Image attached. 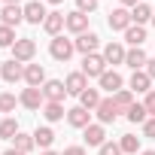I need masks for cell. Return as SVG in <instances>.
<instances>
[{"mask_svg":"<svg viewBox=\"0 0 155 155\" xmlns=\"http://www.w3.org/2000/svg\"><path fill=\"white\" fill-rule=\"evenodd\" d=\"M73 52H76V46H73V40H67L64 34H61V37H52V43H49V55H52L55 61H61V64H67V61L73 58Z\"/></svg>","mask_w":155,"mask_h":155,"instance_id":"obj_1","label":"cell"},{"mask_svg":"<svg viewBox=\"0 0 155 155\" xmlns=\"http://www.w3.org/2000/svg\"><path fill=\"white\" fill-rule=\"evenodd\" d=\"M107 67H110V64H107V61H104V55H97V52L82 58V73L88 76V79H101V76L107 73Z\"/></svg>","mask_w":155,"mask_h":155,"instance_id":"obj_2","label":"cell"},{"mask_svg":"<svg viewBox=\"0 0 155 155\" xmlns=\"http://www.w3.org/2000/svg\"><path fill=\"white\" fill-rule=\"evenodd\" d=\"M0 79L9 82V85L21 82V79H25V64H21V61H15V58L3 61V64H0Z\"/></svg>","mask_w":155,"mask_h":155,"instance_id":"obj_3","label":"cell"},{"mask_svg":"<svg viewBox=\"0 0 155 155\" xmlns=\"http://www.w3.org/2000/svg\"><path fill=\"white\" fill-rule=\"evenodd\" d=\"M34 55H37V43H34L31 37H18V40H15V46H12V58H15V61H21V64H31V61H34Z\"/></svg>","mask_w":155,"mask_h":155,"instance_id":"obj_4","label":"cell"},{"mask_svg":"<svg viewBox=\"0 0 155 155\" xmlns=\"http://www.w3.org/2000/svg\"><path fill=\"white\" fill-rule=\"evenodd\" d=\"M73 46H76V52H79V55L85 58V55H94V52H97V46H101V37H97L94 31H85V34H79V37L73 40Z\"/></svg>","mask_w":155,"mask_h":155,"instance_id":"obj_5","label":"cell"},{"mask_svg":"<svg viewBox=\"0 0 155 155\" xmlns=\"http://www.w3.org/2000/svg\"><path fill=\"white\" fill-rule=\"evenodd\" d=\"M18 104L25 107V110H43L46 107V97H43V88H21V94H18Z\"/></svg>","mask_w":155,"mask_h":155,"instance_id":"obj_6","label":"cell"},{"mask_svg":"<svg viewBox=\"0 0 155 155\" xmlns=\"http://www.w3.org/2000/svg\"><path fill=\"white\" fill-rule=\"evenodd\" d=\"M94 116H97V122H101V125H113V122L119 119V107H116V101H113V94H110V97H104V101L97 104V110H94Z\"/></svg>","mask_w":155,"mask_h":155,"instance_id":"obj_7","label":"cell"},{"mask_svg":"<svg viewBox=\"0 0 155 155\" xmlns=\"http://www.w3.org/2000/svg\"><path fill=\"white\" fill-rule=\"evenodd\" d=\"M43 97H46L49 104H64V97H67V85H64L61 79H46V85H43Z\"/></svg>","mask_w":155,"mask_h":155,"instance_id":"obj_8","label":"cell"},{"mask_svg":"<svg viewBox=\"0 0 155 155\" xmlns=\"http://www.w3.org/2000/svg\"><path fill=\"white\" fill-rule=\"evenodd\" d=\"M122 85H125V79H122V73H119V70H107L101 79H97V88H101V91H107V94L122 91Z\"/></svg>","mask_w":155,"mask_h":155,"instance_id":"obj_9","label":"cell"},{"mask_svg":"<svg viewBox=\"0 0 155 155\" xmlns=\"http://www.w3.org/2000/svg\"><path fill=\"white\" fill-rule=\"evenodd\" d=\"M107 25H110V31H128L134 21H131V9H125V6H119V9H113L110 12V18H107Z\"/></svg>","mask_w":155,"mask_h":155,"instance_id":"obj_10","label":"cell"},{"mask_svg":"<svg viewBox=\"0 0 155 155\" xmlns=\"http://www.w3.org/2000/svg\"><path fill=\"white\" fill-rule=\"evenodd\" d=\"M43 31L49 34V37H61V31H67V15L64 12H49L46 15V21H43Z\"/></svg>","mask_w":155,"mask_h":155,"instance_id":"obj_11","label":"cell"},{"mask_svg":"<svg viewBox=\"0 0 155 155\" xmlns=\"http://www.w3.org/2000/svg\"><path fill=\"white\" fill-rule=\"evenodd\" d=\"M25 85H28V88H43V85H46V70H43V64H25Z\"/></svg>","mask_w":155,"mask_h":155,"instance_id":"obj_12","label":"cell"},{"mask_svg":"<svg viewBox=\"0 0 155 155\" xmlns=\"http://www.w3.org/2000/svg\"><path fill=\"white\" fill-rule=\"evenodd\" d=\"M128 88L134 94H149L152 91V79H149V73L146 70H134L131 73V79H128Z\"/></svg>","mask_w":155,"mask_h":155,"instance_id":"obj_13","label":"cell"},{"mask_svg":"<svg viewBox=\"0 0 155 155\" xmlns=\"http://www.w3.org/2000/svg\"><path fill=\"white\" fill-rule=\"evenodd\" d=\"M67 125H70V128L85 131V128L91 125V113H88L85 107H73V110H67Z\"/></svg>","mask_w":155,"mask_h":155,"instance_id":"obj_14","label":"cell"},{"mask_svg":"<svg viewBox=\"0 0 155 155\" xmlns=\"http://www.w3.org/2000/svg\"><path fill=\"white\" fill-rule=\"evenodd\" d=\"M64 85H67V94H76V97H79V94L88 88V76H85L82 70H73L67 79H64Z\"/></svg>","mask_w":155,"mask_h":155,"instance_id":"obj_15","label":"cell"},{"mask_svg":"<svg viewBox=\"0 0 155 155\" xmlns=\"http://www.w3.org/2000/svg\"><path fill=\"white\" fill-rule=\"evenodd\" d=\"M46 6L40 3V0H28V3H25V21L28 25H43L46 21Z\"/></svg>","mask_w":155,"mask_h":155,"instance_id":"obj_16","label":"cell"},{"mask_svg":"<svg viewBox=\"0 0 155 155\" xmlns=\"http://www.w3.org/2000/svg\"><path fill=\"white\" fill-rule=\"evenodd\" d=\"M82 137H85V143H88V146H97V149H101V146L107 143V128H104L101 122H91V125L82 131Z\"/></svg>","mask_w":155,"mask_h":155,"instance_id":"obj_17","label":"cell"},{"mask_svg":"<svg viewBox=\"0 0 155 155\" xmlns=\"http://www.w3.org/2000/svg\"><path fill=\"white\" fill-rule=\"evenodd\" d=\"M21 21H25V6H3V9H0V25L18 28Z\"/></svg>","mask_w":155,"mask_h":155,"instance_id":"obj_18","label":"cell"},{"mask_svg":"<svg viewBox=\"0 0 155 155\" xmlns=\"http://www.w3.org/2000/svg\"><path fill=\"white\" fill-rule=\"evenodd\" d=\"M101 55H104V61H107V64H125L128 49H125L122 43H116V40H113V43H107V46H104V52H101Z\"/></svg>","mask_w":155,"mask_h":155,"instance_id":"obj_19","label":"cell"},{"mask_svg":"<svg viewBox=\"0 0 155 155\" xmlns=\"http://www.w3.org/2000/svg\"><path fill=\"white\" fill-rule=\"evenodd\" d=\"M67 31L70 34H85L88 31V15L85 12H79V9H73V12H67Z\"/></svg>","mask_w":155,"mask_h":155,"instance_id":"obj_20","label":"cell"},{"mask_svg":"<svg viewBox=\"0 0 155 155\" xmlns=\"http://www.w3.org/2000/svg\"><path fill=\"white\" fill-rule=\"evenodd\" d=\"M34 143H37V149H52V143H55V131L49 128V125H40L37 131H34Z\"/></svg>","mask_w":155,"mask_h":155,"instance_id":"obj_21","label":"cell"},{"mask_svg":"<svg viewBox=\"0 0 155 155\" xmlns=\"http://www.w3.org/2000/svg\"><path fill=\"white\" fill-rule=\"evenodd\" d=\"M152 15H155V12H152V6H149V3H137V6L131 9V21H134V25H140V28H146V25L152 21Z\"/></svg>","mask_w":155,"mask_h":155,"instance_id":"obj_22","label":"cell"},{"mask_svg":"<svg viewBox=\"0 0 155 155\" xmlns=\"http://www.w3.org/2000/svg\"><path fill=\"white\" fill-rule=\"evenodd\" d=\"M125 43H128L131 49H140V46L146 43V28H140V25H131V28L125 31Z\"/></svg>","mask_w":155,"mask_h":155,"instance_id":"obj_23","label":"cell"},{"mask_svg":"<svg viewBox=\"0 0 155 155\" xmlns=\"http://www.w3.org/2000/svg\"><path fill=\"white\" fill-rule=\"evenodd\" d=\"M146 52H143V46L140 49H128V55H125V64L131 67V70H146Z\"/></svg>","mask_w":155,"mask_h":155,"instance_id":"obj_24","label":"cell"},{"mask_svg":"<svg viewBox=\"0 0 155 155\" xmlns=\"http://www.w3.org/2000/svg\"><path fill=\"white\" fill-rule=\"evenodd\" d=\"M101 101H104V97H101V88H85V91L79 94V107H85L88 113H94Z\"/></svg>","mask_w":155,"mask_h":155,"instance_id":"obj_25","label":"cell"},{"mask_svg":"<svg viewBox=\"0 0 155 155\" xmlns=\"http://www.w3.org/2000/svg\"><path fill=\"white\" fill-rule=\"evenodd\" d=\"M40 113H43V119H46V122H61V119L67 116L64 104H49V101H46V107H43Z\"/></svg>","mask_w":155,"mask_h":155,"instance_id":"obj_26","label":"cell"},{"mask_svg":"<svg viewBox=\"0 0 155 155\" xmlns=\"http://www.w3.org/2000/svg\"><path fill=\"white\" fill-rule=\"evenodd\" d=\"M113 101H116L119 113H128V110L134 107V91H131V88H122V91H116V94H113Z\"/></svg>","mask_w":155,"mask_h":155,"instance_id":"obj_27","label":"cell"},{"mask_svg":"<svg viewBox=\"0 0 155 155\" xmlns=\"http://www.w3.org/2000/svg\"><path fill=\"white\" fill-rule=\"evenodd\" d=\"M18 131H21V128H18V122H15L12 116H6L3 122H0V140H15Z\"/></svg>","mask_w":155,"mask_h":155,"instance_id":"obj_28","label":"cell"},{"mask_svg":"<svg viewBox=\"0 0 155 155\" xmlns=\"http://www.w3.org/2000/svg\"><path fill=\"white\" fill-rule=\"evenodd\" d=\"M119 146H122V155H137V152H140V137H134V134H122Z\"/></svg>","mask_w":155,"mask_h":155,"instance_id":"obj_29","label":"cell"},{"mask_svg":"<svg viewBox=\"0 0 155 155\" xmlns=\"http://www.w3.org/2000/svg\"><path fill=\"white\" fill-rule=\"evenodd\" d=\"M34 146H37V143H34V134H21V131H18L15 140H12V149H18V152H25V155H28Z\"/></svg>","mask_w":155,"mask_h":155,"instance_id":"obj_30","label":"cell"},{"mask_svg":"<svg viewBox=\"0 0 155 155\" xmlns=\"http://www.w3.org/2000/svg\"><path fill=\"white\" fill-rule=\"evenodd\" d=\"M125 116H128V122H134V125H143V122L149 119V113H146V107H143V104H134Z\"/></svg>","mask_w":155,"mask_h":155,"instance_id":"obj_31","label":"cell"},{"mask_svg":"<svg viewBox=\"0 0 155 155\" xmlns=\"http://www.w3.org/2000/svg\"><path fill=\"white\" fill-rule=\"evenodd\" d=\"M15 104H18V97H15V94H9V91H0V116L15 113Z\"/></svg>","mask_w":155,"mask_h":155,"instance_id":"obj_32","label":"cell"},{"mask_svg":"<svg viewBox=\"0 0 155 155\" xmlns=\"http://www.w3.org/2000/svg\"><path fill=\"white\" fill-rule=\"evenodd\" d=\"M15 28H6V25H0V49H12L15 46Z\"/></svg>","mask_w":155,"mask_h":155,"instance_id":"obj_33","label":"cell"},{"mask_svg":"<svg viewBox=\"0 0 155 155\" xmlns=\"http://www.w3.org/2000/svg\"><path fill=\"white\" fill-rule=\"evenodd\" d=\"M97 3H101V0H76V9L85 12V15H91V12L97 9Z\"/></svg>","mask_w":155,"mask_h":155,"instance_id":"obj_34","label":"cell"},{"mask_svg":"<svg viewBox=\"0 0 155 155\" xmlns=\"http://www.w3.org/2000/svg\"><path fill=\"white\" fill-rule=\"evenodd\" d=\"M101 155H122V146L113 143V140H107V143L101 146Z\"/></svg>","mask_w":155,"mask_h":155,"instance_id":"obj_35","label":"cell"},{"mask_svg":"<svg viewBox=\"0 0 155 155\" xmlns=\"http://www.w3.org/2000/svg\"><path fill=\"white\" fill-rule=\"evenodd\" d=\"M143 107H146V113H149V116L155 119V88H152V91L146 94V101H143Z\"/></svg>","mask_w":155,"mask_h":155,"instance_id":"obj_36","label":"cell"},{"mask_svg":"<svg viewBox=\"0 0 155 155\" xmlns=\"http://www.w3.org/2000/svg\"><path fill=\"white\" fill-rule=\"evenodd\" d=\"M143 134H146L149 140H155V119H152V116H149V119L143 122Z\"/></svg>","mask_w":155,"mask_h":155,"instance_id":"obj_37","label":"cell"},{"mask_svg":"<svg viewBox=\"0 0 155 155\" xmlns=\"http://www.w3.org/2000/svg\"><path fill=\"white\" fill-rule=\"evenodd\" d=\"M61 155H85V146H67Z\"/></svg>","mask_w":155,"mask_h":155,"instance_id":"obj_38","label":"cell"},{"mask_svg":"<svg viewBox=\"0 0 155 155\" xmlns=\"http://www.w3.org/2000/svg\"><path fill=\"white\" fill-rule=\"evenodd\" d=\"M146 73H149V79L155 82V58H149V61H146Z\"/></svg>","mask_w":155,"mask_h":155,"instance_id":"obj_39","label":"cell"},{"mask_svg":"<svg viewBox=\"0 0 155 155\" xmlns=\"http://www.w3.org/2000/svg\"><path fill=\"white\" fill-rule=\"evenodd\" d=\"M137 3H143V0H122V6H125V9H134Z\"/></svg>","mask_w":155,"mask_h":155,"instance_id":"obj_40","label":"cell"},{"mask_svg":"<svg viewBox=\"0 0 155 155\" xmlns=\"http://www.w3.org/2000/svg\"><path fill=\"white\" fill-rule=\"evenodd\" d=\"M3 6H21V0H3Z\"/></svg>","mask_w":155,"mask_h":155,"instance_id":"obj_41","label":"cell"},{"mask_svg":"<svg viewBox=\"0 0 155 155\" xmlns=\"http://www.w3.org/2000/svg\"><path fill=\"white\" fill-rule=\"evenodd\" d=\"M3 155H25V152H18V149H12V146H9V149H6Z\"/></svg>","mask_w":155,"mask_h":155,"instance_id":"obj_42","label":"cell"},{"mask_svg":"<svg viewBox=\"0 0 155 155\" xmlns=\"http://www.w3.org/2000/svg\"><path fill=\"white\" fill-rule=\"evenodd\" d=\"M40 155H61V152H55V149H46V152H40Z\"/></svg>","mask_w":155,"mask_h":155,"instance_id":"obj_43","label":"cell"},{"mask_svg":"<svg viewBox=\"0 0 155 155\" xmlns=\"http://www.w3.org/2000/svg\"><path fill=\"white\" fill-rule=\"evenodd\" d=\"M140 155H155V149H143V152H140Z\"/></svg>","mask_w":155,"mask_h":155,"instance_id":"obj_44","label":"cell"},{"mask_svg":"<svg viewBox=\"0 0 155 155\" xmlns=\"http://www.w3.org/2000/svg\"><path fill=\"white\" fill-rule=\"evenodd\" d=\"M46 3H55V6H58V3H64V0H46Z\"/></svg>","mask_w":155,"mask_h":155,"instance_id":"obj_45","label":"cell"},{"mask_svg":"<svg viewBox=\"0 0 155 155\" xmlns=\"http://www.w3.org/2000/svg\"><path fill=\"white\" fill-rule=\"evenodd\" d=\"M152 28H155V15H152Z\"/></svg>","mask_w":155,"mask_h":155,"instance_id":"obj_46","label":"cell"},{"mask_svg":"<svg viewBox=\"0 0 155 155\" xmlns=\"http://www.w3.org/2000/svg\"><path fill=\"white\" fill-rule=\"evenodd\" d=\"M0 9H3V0H0Z\"/></svg>","mask_w":155,"mask_h":155,"instance_id":"obj_47","label":"cell"},{"mask_svg":"<svg viewBox=\"0 0 155 155\" xmlns=\"http://www.w3.org/2000/svg\"><path fill=\"white\" fill-rule=\"evenodd\" d=\"M0 122H3V116H0Z\"/></svg>","mask_w":155,"mask_h":155,"instance_id":"obj_48","label":"cell"}]
</instances>
